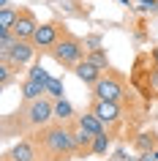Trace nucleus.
Here are the masks:
<instances>
[{
    "label": "nucleus",
    "instance_id": "1",
    "mask_svg": "<svg viewBox=\"0 0 158 161\" xmlns=\"http://www.w3.org/2000/svg\"><path fill=\"white\" fill-rule=\"evenodd\" d=\"M44 145H46L52 153H57V156H68V153L76 150L74 134H68L63 126H60V128H49V131L44 134Z\"/></svg>",
    "mask_w": 158,
    "mask_h": 161
},
{
    "label": "nucleus",
    "instance_id": "2",
    "mask_svg": "<svg viewBox=\"0 0 158 161\" xmlns=\"http://www.w3.org/2000/svg\"><path fill=\"white\" fill-rule=\"evenodd\" d=\"M55 60L63 63V66H76L79 60H82L84 49H82V41H76V38H60L55 44V49H52Z\"/></svg>",
    "mask_w": 158,
    "mask_h": 161
},
{
    "label": "nucleus",
    "instance_id": "3",
    "mask_svg": "<svg viewBox=\"0 0 158 161\" xmlns=\"http://www.w3.org/2000/svg\"><path fill=\"white\" fill-rule=\"evenodd\" d=\"M52 118H55V104L44 101V98L30 101V107H27V120H30L33 126H46Z\"/></svg>",
    "mask_w": 158,
    "mask_h": 161
},
{
    "label": "nucleus",
    "instance_id": "4",
    "mask_svg": "<svg viewBox=\"0 0 158 161\" xmlns=\"http://www.w3.org/2000/svg\"><path fill=\"white\" fill-rule=\"evenodd\" d=\"M93 93H95V98H101V101H120L123 85H120L117 79H112V76H101L98 82L93 85Z\"/></svg>",
    "mask_w": 158,
    "mask_h": 161
},
{
    "label": "nucleus",
    "instance_id": "5",
    "mask_svg": "<svg viewBox=\"0 0 158 161\" xmlns=\"http://www.w3.org/2000/svg\"><path fill=\"white\" fill-rule=\"evenodd\" d=\"M33 55H35V44H33V41H22V38H17V41H14V47L8 49V55H6L3 60H8L11 66H25Z\"/></svg>",
    "mask_w": 158,
    "mask_h": 161
},
{
    "label": "nucleus",
    "instance_id": "6",
    "mask_svg": "<svg viewBox=\"0 0 158 161\" xmlns=\"http://www.w3.org/2000/svg\"><path fill=\"white\" fill-rule=\"evenodd\" d=\"M101 71H104V68H98L95 63H93V60H87V58H84V60H79V63L74 66V74H76V79H82L84 85H95V82H98L101 76H104Z\"/></svg>",
    "mask_w": 158,
    "mask_h": 161
},
{
    "label": "nucleus",
    "instance_id": "7",
    "mask_svg": "<svg viewBox=\"0 0 158 161\" xmlns=\"http://www.w3.org/2000/svg\"><path fill=\"white\" fill-rule=\"evenodd\" d=\"M35 30H38L35 17L30 14V11H22V14L17 17V25H14V36H17V38H22V41H30Z\"/></svg>",
    "mask_w": 158,
    "mask_h": 161
},
{
    "label": "nucleus",
    "instance_id": "8",
    "mask_svg": "<svg viewBox=\"0 0 158 161\" xmlns=\"http://www.w3.org/2000/svg\"><path fill=\"white\" fill-rule=\"evenodd\" d=\"M93 115H98L101 123H117V120H120V104H117V101H101V98H95V104H93Z\"/></svg>",
    "mask_w": 158,
    "mask_h": 161
},
{
    "label": "nucleus",
    "instance_id": "9",
    "mask_svg": "<svg viewBox=\"0 0 158 161\" xmlns=\"http://www.w3.org/2000/svg\"><path fill=\"white\" fill-rule=\"evenodd\" d=\"M30 41L35 44V47H55V44L60 41L57 38V25H52V22H46V25H38V30L33 33V38Z\"/></svg>",
    "mask_w": 158,
    "mask_h": 161
},
{
    "label": "nucleus",
    "instance_id": "10",
    "mask_svg": "<svg viewBox=\"0 0 158 161\" xmlns=\"http://www.w3.org/2000/svg\"><path fill=\"white\" fill-rule=\"evenodd\" d=\"M41 93H46V85L38 82V79H30V76H27V82L22 85V96H25L27 101H35V98H41Z\"/></svg>",
    "mask_w": 158,
    "mask_h": 161
},
{
    "label": "nucleus",
    "instance_id": "11",
    "mask_svg": "<svg viewBox=\"0 0 158 161\" xmlns=\"http://www.w3.org/2000/svg\"><path fill=\"white\" fill-rule=\"evenodd\" d=\"M79 128H84V131H90L93 136H98V134H104V123L98 120V115H82L79 118Z\"/></svg>",
    "mask_w": 158,
    "mask_h": 161
},
{
    "label": "nucleus",
    "instance_id": "12",
    "mask_svg": "<svg viewBox=\"0 0 158 161\" xmlns=\"http://www.w3.org/2000/svg\"><path fill=\"white\" fill-rule=\"evenodd\" d=\"M8 161H33V147H30V142H17L8 153Z\"/></svg>",
    "mask_w": 158,
    "mask_h": 161
},
{
    "label": "nucleus",
    "instance_id": "13",
    "mask_svg": "<svg viewBox=\"0 0 158 161\" xmlns=\"http://www.w3.org/2000/svg\"><path fill=\"white\" fill-rule=\"evenodd\" d=\"M17 11L11 8H0V30H14V25H17Z\"/></svg>",
    "mask_w": 158,
    "mask_h": 161
},
{
    "label": "nucleus",
    "instance_id": "14",
    "mask_svg": "<svg viewBox=\"0 0 158 161\" xmlns=\"http://www.w3.org/2000/svg\"><path fill=\"white\" fill-rule=\"evenodd\" d=\"M136 147H139L144 156H150V153L155 150V134H142V136H136Z\"/></svg>",
    "mask_w": 158,
    "mask_h": 161
},
{
    "label": "nucleus",
    "instance_id": "15",
    "mask_svg": "<svg viewBox=\"0 0 158 161\" xmlns=\"http://www.w3.org/2000/svg\"><path fill=\"white\" fill-rule=\"evenodd\" d=\"M74 115V107L66 101V98H57V104H55V118H60V120H68Z\"/></svg>",
    "mask_w": 158,
    "mask_h": 161
},
{
    "label": "nucleus",
    "instance_id": "16",
    "mask_svg": "<svg viewBox=\"0 0 158 161\" xmlns=\"http://www.w3.org/2000/svg\"><path fill=\"white\" fill-rule=\"evenodd\" d=\"M90 150H93V153H106V150H109V136H106V134H98V136H93V145H90Z\"/></svg>",
    "mask_w": 158,
    "mask_h": 161
},
{
    "label": "nucleus",
    "instance_id": "17",
    "mask_svg": "<svg viewBox=\"0 0 158 161\" xmlns=\"http://www.w3.org/2000/svg\"><path fill=\"white\" fill-rule=\"evenodd\" d=\"M46 93L55 96V98H63V82L55 79V76H49V82H46Z\"/></svg>",
    "mask_w": 158,
    "mask_h": 161
},
{
    "label": "nucleus",
    "instance_id": "18",
    "mask_svg": "<svg viewBox=\"0 0 158 161\" xmlns=\"http://www.w3.org/2000/svg\"><path fill=\"white\" fill-rule=\"evenodd\" d=\"M74 139H76V147H90V145H93V134H90V131H84V128L76 131Z\"/></svg>",
    "mask_w": 158,
    "mask_h": 161
},
{
    "label": "nucleus",
    "instance_id": "19",
    "mask_svg": "<svg viewBox=\"0 0 158 161\" xmlns=\"http://www.w3.org/2000/svg\"><path fill=\"white\" fill-rule=\"evenodd\" d=\"M27 76H30V79H38V82H44V85L49 82V74H46V71H44L41 66H33V68H30V74H27Z\"/></svg>",
    "mask_w": 158,
    "mask_h": 161
},
{
    "label": "nucleus",
    "instance_id": "20",
    "mask_svg": "<svg viewBox=\"0 0 158 161\" xmlns=\"http://www.w3.org/2000/svg\"><path fill=\"white\" fill-rule=\"evenodd\" d=\"M87 60H93V63H95V66H98V68H106V66H109L106 55H104V52H101V49H93V55H90V58H87Z\"/></svg>",
    "mask_w": 158,
    "mask_h": 161
},
{
    "label": "nucleus",
    "instance_id": "21",
    "mask_svg": "<svg viewBox=\"0 0 158 161\" xmlns=\"http://www.w3.org/2000/svg\"><path fill=\"white\" fill-rule=\"evenodd\" d=\"M11 82V63L8 60H3V66H0V85L6 87Z\"/></svg>",
    "mask_w": 158,
    "mask_h": 161
},
{
    "label": "nucleus",
    "instance_id": "22",
    "mask_svg": "<svg viewBox=\"0 0 158 161\" xmlns=\"http://www.w3.org/2000/svg\"><path fill=\"white\" fill-rule=\"evenodd\" d=\"M142 11H158V0H139Z\"/></svg>",
    "mask_w": 158,
    "mask_h": 161
},
{
    "label": "nucleus",
    "instance_id": "23",
    "mask_svg": "<svg viewBox=\"0 0 158 161\" xmlns=\"http://www.w3.org/2000/svg\"><path fill=\"white\" fill-rule=\"evenodd\" d=\"M150 90H153V93H158V66L153 68V74H150Z\"/></svg>",
    "mask_w": 158,
    "mask_h": 161
},
{
    "label": "nucleus",
    "instance_id": "24",
    "mask_svg": "<svg viewBox=\"0 0 158 161\" xmlns=\"http://www.w3.org/2000/svg\"><path fill=\"white\" fill-rule=\"evenodd\" d=\"M0 8H8V0H0Z\"/></svg>",
    "mask_w": 158,
    "mask_h": 161
},
{
    "label": "nucleus",
    "instance_id": "25",
    "mask_svg": "<svg viewBox=\"0 0 158 161\" xmlns=\"http://www.w3.org/2000/svg\"><path fill=\"white\" fill-rule=\"evenodd\" d=\"M142 161H158V158H153V156H144V158H142Z\"/></svg>",
    "mask_w": 158,
    "mask_h": 161
},
{
    "label": "nucleus",
    "instance_id": "26",
    "mask_svg": "<svg viewBox=\"0 0 158 161\" xmlns=\"http://www.w3.org/2000/svg\"><path fill=\"white\" fill-rule=\"evenodd\" d=\"M150 156H153V158H158V147H155V150H153V153H150Z\"/></svg>",
    "mask_w": 158,
    "mask_h": 161
},
{
    "label": "nucleus",
    "instance_id": "27",
    "mask_svg": "<svg viewBox=\"0 0 158 161\" xmlns=\"http://www.w3.org/2000/svg\"><path fill=\"white\" fill-rule=\"evenodd\" d=\"M155 63H158V52H155Z\"/></svg>",
    "mask_w": 158,
    "mask_h": 161
}]
</instances>
